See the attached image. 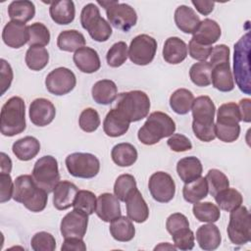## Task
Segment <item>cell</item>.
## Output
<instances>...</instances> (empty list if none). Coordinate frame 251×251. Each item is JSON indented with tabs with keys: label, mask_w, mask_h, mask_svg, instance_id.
Returning a JSON list of instances; mask_svg holds the SVG:
<instances>
[{
	"label": "cell",
	"mask_w": 251,
	"mask_h": 251,
	"mask_svg": "<svg viewBox=\"0 0 251 251\" xmlns=\"http://www.w3.org/2000/svg\"><path fill=\"white\" fill-rule=\"evenodd\" d=\"M212 49H213L212 46L199 44L192 39H190V41L188 43V47H187L189 56L192 59L198 60L200 62H205L210 57Z\"/></svg>",
	"instance_id": "cell-52"
},
{
	"label": "cell",
	"mask_w": 251,
	"mask_h": 251,
	"mask_svg": "<svg viewBox=\"0 0 251 251\" xmlns=\"http://www.w3.org/2000/svg\"><path fill=\"white\" fill-rule=\"evenodd\" d=\"M148 188L154 200L160 203L170 202L176 193L173 177L165 172H156L149 177Z\"/></svg>",
	"instance_id": "cell-14"
},
{
	"label": "cell",
	"mask_w": 251,
	"mask_h": 251,
	"mask_svg": "<svg viewBox=\"0 0 251 251\" xmlns=\"http://www.w3.org/2000/svg\"><path fill=\"white\" fill-rule=\"evenodd\" d=\"M28 115L34 126H45L53 122L56 116V109L50 100L36 98L29 105Z\"/></svg>",
	"instance_id": "cell-16"
},
{
	"label": "cell",
	"mask_w": 251,
	"mask_h": 251,
	"mask_svg": "<svg viewBox=\"0 0 251 251\" xmlns=\"http://www.w3.org/2000/svg\"><path fill=\"white\" fill-rule=\"evenodd\" d=\"M109 24L115 28L122 31H128L137 23V15L135 10L126 3L116 1L106 9Z\"/></svg>",
	"instance_id": "cell-13"
},
{
	"label": "cell",
	"mask_w": 251,
	"mask_h": 251,
	"mask_svg": "<svg viewBox=\"0 0 251 251\" xmlns=\"http://www.w3.org/2000/svg\"><path fill=\"white\" fill-rule=\"evenodd\" d=\"M113 162L119 167H129L133 165L138 157L136 148L127 142L116 144L111 151Z\"/></svg>",
	"instance_id": "cell-34"
},
{
	"label": "cell",
	"mask_w": 251,
	"mask_h": 251,
	"mask_svg": "<svg viewBox=\"0 0 251 251\" xmlns=\"http://www.w3.org/2000/svg\"><path fill=\"white\" fill-rule=\"evenodd\" d=\"M88 225V215L82 211L74 209L69 212L61 221L60 231L64 238L79 237L83 238Z\"/></svg>",
	"instance_id": "cell-15"
},
{
	"label": "cell",
	"mask_w": 251,
	"mask_h": 251,
	"mask_svg": "<svg viewBox=\"0 0 251 251\" xmlns=\"http://www.w3.org/2000/svg\"><path fill=\"white\" fill-rule=\"evenodd\" d=\"M136 180L133 176L124 174L117 177L114 184V194L122 201L126 202V198L136 189Z\"/></svg>",
	"instance_id": "cell-43"
},
{
	"label": "cell",
	"mask_w": 251,
	"mask_h": 251,
	"mask_svg": "<svg viewBox=\"0 0 251 251\" xmlns=\"http://www.w3.org/2000/svg\"><path fill=\"white\" fill-rule=\"evenodd\" d=\"M79 127L85 132H93L100 126V117L98 112L93 108L84 109L78 118Z\"/></svg>",
	"instance_id": "cell-48"
},
{
	"label": "cell",
	"mask_w": 251,
	"mask_h": 251,
	"mask_svg": "<svg viewBox=\"0 0 251 251\" xmlns=\"http://www.w3.org/2000/svg\"><path fill=\"white\" fill-rule=\"evenodd\" d=\"M13 199L22 203L27 210L38 213L45 209L48 193L35 183L32 176L22 175L14 181Z\"/></svg>",
	"instance_id": "cell-2"
},
{
	"label": "cell",
	"mask_w": 251,
	"mask_h": 251,
	"mask_svg": "<svg viewBox=\"0 0 251 251\" xmlns=\"http://www.w3.org/2000/svg\"><path fill=\"white\" fill-rule=\"evenodd\" d=\"M2 39L8 47L15 49L21 48L28 43V26L25 24L11 21L7 23L3 28Z\"/></svg>",
	"instance_id": "cell-17"
},
{
	"label": "cell",
	"mask_w": 251,
	"mask_h": 251,
	"mask_svg": "<svg viewBox=\"0 0 251 251\" xmlns=\"http://www.w3.org/2000/svg\"><path fill=\"white\" fill-rule=\"evenodd\" d=\"M240 121L238 106L234 102L225 103L218 109L216 124L223 126H236L239 125Z\"/></svg>",
	"instance_id": "cell-42"
},
{
	"label": "cell",
	"mask_w": 251,
	"mask_h": 251,
	"mask_svg": "<svg viewBox=\"0 0 251 251\" xmlns=\"http://www.w3.org/2000/svg\"><path fill=\"white\" fill-rule=\"evenodd\" d=\"M176 130V123L166 113L156 111L149 115L144 125L138 129L137 137L145 145H154L162 138L170 137Z\"/></svg>",
	"instance_id": "cell-3"
},
{
	"label": "cell",
	"mask_w": 251,
	"mask_h": 251,
	"mask_svg": "<svg viewBox=\"0 0 251 251\" xmlns=\"http://www.w3.org/2000/svg\"><path fill=\"white\" fill-rule=\"evenodd\" d=\"M128 57L127 45L124 41H118L114 43L107 52L106 61L112 68H119L126 63Z\"/></svg>",
	"instance_id": "cell-45"
},
{
	"label": "cell",
	"mask_w": 251,
	"mask_h": 251,
	"mask_svg": "<svg viewBox=\"0 0 251 251\" xmlns=\"http://www.w3.org/2000/svg\"><path fill=\"white\" fill-rule=\"evenodd\" d=\"M93 100L100 105H109L118 97V87L111 79L96 81L91 89Z\"/></svg>",
	"instance_id": "cell-28"
},
{
	"label": "cell",
	"mask_w": 251,
	"mask_h": 251,
	"mask_svg": "<svg viewBox=\"0 0 251 251\" xmlns=\"http://www.w3.org/2000/svg\"><path fill=\"white\" fill-rule=\"evenodd\" d=\"M192 5L196 8V10L204 16H208L213 12L215 7V2L213 1H201V0H192Z\"/></svg>",
	"instance_id": "cell-60"
},
{
	"label": "cell",
	"mask_w": 251,
	"mask_h": 251,
	"mask_svg": "<svg viewBox=\"0 0 251 251\" xmlns=\"http://www.w3.org/2000/svg\"><path fill=\"white\" fill-rule=\"evenodd\" d=\"M30 245L34 251H53L56 248V240L51 233L39 231L32 236Z\"/></svg>",
	"instance_id": "cell-49"
},
{
	"label": "cell",
	"mask_w": 251,
	"mask_h": 251,
	"mask_svg": "<svg viewBox=\"0 0 251 251\" xmlns=\"http://www.w3.org/2000/svg\"><path fill=\"white\" fill-rule=\"evenodd\" d=\"M76 84L75 74L68 68L60 67L51 71L45 78L47 90L54 95L62 96L71 92Z\"/></svg>",
	"instance_id": "cell-12"
},
{
	"label": "cell",
	"mask_w": 251,
	"mask_h": 251,
	"mask_svg": "<svg viewBox=\"0 0 251 251\" xmlns=\"http://www.w3.org/2000/svg\"><path fill=\"white\" fill-rule=\"evenodd\" d=\"M78 192L77 186L68 180L60 181L53 191V205L57 210L63 211L73 206Z\"/></svg>",
	"instance_id": "cell-21"
},
{
	"label": "cell",
	"mask_w": 251,
	"mask_h": 251,
	"mask_svg": "<svg viewBox=\"0 0 251 251\" xmlns=\"http://www.w3.org/2000/svg\"><path fill=\"white\" fill-rule=\"evenodd\" d=\"M31 176L40 188L44 189L47 193L53 192L60 182V174L56 158L51 155L39 158L33 166Z\"/></svg>",
	"instance_id": "cell-8"
},
{
	"label": "cell",
	"mask_w": 251,
	"mask_h": 251,
	"mask_svg": "<svg viewBox=\"0 0 251 251\" xmlns=\"http://www.w3.org/2000/svg\"><path fill=\"white\" fill-rule=\"evenodd\" d=\"M192 212L194 217L203 223H216L221 217L219 207L211 202L194 203Z\"/></svg>",
	"instance_id": "cell-40"
},
{
	"label": "cell",
	"mask_w": 251,
	"mask_h": 251,
	"mask_svg": "<svg viewBox=\"0 0 251 251\" xmlns=\"http://www.w3.org/2000/svg\"><path fill=\"white\" fill-rule=\"evenodd\" d=\"M75 67L82 73L92 74L101 67V61L96 50L84 46L76 50L73 56Z\"/></svg>",
	"instance_id": "cell-20"
},
{
	"label": "cell",
	"mask_w": 251,
	"mask_h": 251,
	"mask_svg": "<svg viewBox=\"0 0 251 251\" xmlns=\"http://www.w3.org/2000/svg\"><path fill=\"white\" fill-rule=\"evenodd\" d=\"M184 227H189V222L183 214L174 213L168 217L166 221V228L170 234Z\"/></svg>",
	"instance_id": "cell-54"
},
{
	"label": "cell",
	"mask_w": 251,
	"mask_h": 251,
	"mask_svg": "<svg viewBox=\"0 0 251 251\" xmlns=\"http://www.w3.org/2000/svg\"><path fill=\"white\" fill-rule=\"evenodd\" d=\"M166 250V249H169V250H176V246H174V245H170L168 242H166V243H160L158 246H156L155 248H154V250Z\"/></svg>",
	"instance_id": "cell-62"
},
{
	"label": "cell",
	"mask_w": 251,
	"mask_h": 251,
	"mask_svg": "<svg viewBox=\"0 0 251 251\" xmlns=\"http://www.w3.org/2000/svg\"><path fill=\"white\" fill-rule=\"evenodd\" d=\"M215 134L221 141L230 143L238 139L240 134V126H223L215 124Z\"/></svg>",
	"instance_id": "cell-51"
},
{
	"label": "cell",
	"mask_w": 251,
	"mask_h": 251,
	"mask_svg": "<svg viewBox=\"0 0 251 251\" xmlns=\"http://www.w3.org/2000/svg\"><path fill=\"white\" fill-rule=\"evenodd\" d=\"M211 83L221 92H229L233 90L234 81L229 62L212 67Z\"/></svg>",
	"instance_id": "cell-27"
},
{
	"label": "cell",
	"mask_w": 251,
	"mask_h": 251,
	"mask_svg": "<svg viewBox=\"0 0 251 251\" xmlns=\"http://www.w3.org/2000/svg\"><path fill=\"white\" fill-rule=\"evenodd\" d=\"M229 48L225 44H220L213 47L210 55V65L215 67L223 63L229 62Z\"/></svg>",
	"instance_id": "cell-56"
},
{
	"label": "cell",
	"mask_w": 251,
	"mask_h": 251,
	"mask_svg": "<svg viewBox=\"0 0 251 251\" xmlns=\"http://www.w3.org/2000/svg\"><path fill=\"white\" fill-rule=\"evenodd\" d=\"M129 122L116 109H111L103 122V130L110 137L124 135L129 128Z\"/></svg>",
	"instance_id": "cell-25"
},
{
	"label": "cell",
	"mask_w": 251,
	"mask_h": 251,
	"mask_svg": "<svg viewBox=\"0 0 251 251\" xmlns=\"http://www.w3.org/2000/svg\"><path fill=\"white\" fill-rule=\"evenodd\" d=\"M203 167L200 160L194 156L184 157L176 164V173L184 182H190L199 178L202 175Z\"/></svg>",
	"instance_id": "cell-29"
},
{
	"label": "cell",
	"mask_w": 251,
	"mask_h": 251,
	"mask_svg": "<svg viewBox=\"0 0 251 251\" xmlns=\"http://www.w3.org/2000/svg\"><path fill=\"white\" fill-rule=\"evenodd\" d=\"M156 51V39L148 34H139L129 44L128 58L135 65L146 66L154 60Z\"/></svg>",
	"instance_id": "cell-11"
},
{
	"label": "cell",
	"mask_w": 251,
	"mask_h": 251,
	"mask_svg": "<svg viewBox=\"0 0 251 251\" xmlns=\"http://www.w3.org/2000/svg\"><path fill=\"white\" fill-rule=\"evenodd\" d=\"M65 163L69 174L75 177L92 178L100 171V161L91 153H72L67 156Z\"/></svg>",
	"instance_id": "cell-10"
},
{
	"label": "cell",
	"mask_w": 251,
	"mask_h": 251,
	"mask_svg": "<svg viewBox=\"0 0 251 251\" xmlns=\"http://www.w3.org/2000/svg\"><path fill=\"white\" fill-rule=\"evenodd\" d=\"M35 15V6L29 0L13 1L8 6V16L11 21L25 24L33 19Z\"/></svg>",
	"instance_id": "cell-33"
},
{
	"label": "cell",
	"mask_w": 251,
	"mask_h": 251,
	"mask_svg": "<svg viewBox=\"0 0 251 251\" xmlns=\"http://www.w3.org/2000/svg\"><path fill=\"white\" fill-rule=\"evenodd\" d=\"M12 151L21 161L33 159L40 151V143L33 136H25L13 143Z\"/></svg>",
	"instance_id": "cell-32"
},
{
	"label": "cell",
	"mask_w": 251,
	"mask_h": 251,
	"mask_svg": "<svg viewBox=\"0 0 251 251\" xmlns=\"http://www.w3.org/2000/svg\"><path fill=\"white\" fill-rule=\"evenodd\" d=\"M222 34L219 24L211 19H204L200 22L195 31L192 33V40L202 45H210L216 43Z\"/></svg>",
	"instance_id": "cell-19"
},
{
	"label": "cell",
	"mask_w": 251,
	"mask_h": 251,
	"mask_svg": "<svg viewBox=\"0 0 251 251\" xmlns=\"http://www.w3.org/2000/svg\"><path fill=\"white\" fill-rule=\"evenodd\" d=\"M14 182L10 174L0 173V202L5 203L13 198Z\"/></svg>",
	"instance_id": "cell-55"
},
{
	"label": "cell",
	"mask_w": 251,
	"mask_h": 251,
	"mask_svg": "<svg viewBox=\"0 0 251 251\" xmlns=\"http://www.w3.org/2000/svg\"><path fill=\"white\" fill-rule=\"evenodd\" d=\"M29 46H46L50 42V32L42 23H34L28 25Z\"/></svg>",
	"instance_id": "cell-46"
},
{
	"label": "cell",
	"mask_w": 251,
	"mask_h": 251,
	"mask_svg": "<svg viewBox=\"0 0 251 251\" xmlns=\"http://www.w3.org/2000/svg\"><path fill=\"white\" fill-rule=\"evenodd\" d=\"M49 14L57 25H69L75 20V8L71 0L55 1L50 4Z\"/></svg>",
	"instance_id": "cell-30"
},
{
	"label": "cell",
	"mask_w": 251,
	"mask_h": 251,
	"mask_svg": "<svg viewBox=\"0 0 251 251\" xmlns=\"http://www.w3.org/2000/svg\"><path fill=\"white\" fill-rule=\"evenodd\" d=\"M250 32L247 31L234 44L233 75L235 82L244 94H251L250 82Z\"/></svg>",
	"instance_id": "cell-5"
},
{
	"label": "cell",
	"mask_w": 251,
	"mask_h": 251,
	"mask_svg": "<svg viewBox=\"0 0 251 251\" xmlns=\"http://www.w3.org/2000/svg\"><path fill=\"white\" fill-rule=\"evenodd\" d=\"M194 101L193 93L186 88H178L170 97V107L178 115H186L192 107Z\"/></svg>",
	"instance_id": "cell-37"
},
{
	"label": "cell",
	"mask_w": 251,
	"mask_h": 251,
	"mask_svg": "<svg viewBox=\"0 0 251 251\" xmlns=\"http://www.w3.org/2000/svg\"><path fill=\"white\" fill-rule=\"evenodd\" d=\"M109 230L112 237L120 242L130 241L135 235V227L131 220L122 215L111 222Z\"/></svg>",
	"instance_id": "cell-31"
},
{
	"label": "cell",
	"mask_w": 251,
	"mask_h": 251,
	"mask_svg": "<svg viewBox=\"0 0 251 251\" xmlns=\"http://www.w3.org/2000/svg\"><path fill=\"white\" fill-rule=\"evenodd\" d=\"M208 193L209 188L206 177L202 176L193 181L185 183L182 188V195L184 200L191 204L201 201L202 199L207 197Z\"/></svg>",
	"instance_id": "cell-36"
},
{
	"label": "cell",
	"mask_w": 251,
	"mask_h": 251,
	"mask_svg": "<svg viewBox=\"0 0 251 251\" xmlns=\"http://www.w3.org/2000/svg\"><path fill=\"white\" fill-rule=\"evenodd\" d=\"M25 61L31 71H41L49 62V53L43 46H29L26 50Z\"/></svg>",
	"instance_id": "cell-39"
},
{
	"label": "cell",
	"mask_w": 251,
	"mask_h": 251,
	"mask_svg": "<svg viewBox=\"0 0 251 251\" xmlns=\"http://www.w3.org/2000/svg\"><path fill=\"white\" fill-rule=\"evenodd\" d=\"M80 24L88 31L90 37L97 42H105L112 35L110 24L101 17L99 8L93 3H88L82 8Z\"/></svg>",
	"instance_id": "cell-7"
},
{
	"label": "cell",
	"mask_w": 251,
	"mask_h": 251,
	"mask_svg": "<svg viewBox=\"0 0 251 251\" xmlns=\"http://www.w3.org/2000/svg\"><path fill=\"white\" fill-rule=\"evenodd\" d=\"M215 201L217 202L218 206L226 212H230L237 207H239L242 202L243 198L241 193L236 190L235 188H226L219 193H217L215 196Z\"/></svg>",
	"instance_id": "cell-38"
},
{
	"label": "cell",
	"mask_w": 251,
	"mask_h": 251,
	"mask_svg": "<svg viewBox=\"0 0 251 251\" xmlns=\"http://www.w3.org/2000/svg\"><path fill=\"white\" fill-rule=\"evenodd\" d=\"M172 235L173 241L176 249L191 250L194 247V233L189 227H184L176 230Z\"/></svg>",
	"instance_id": "cell-50"
},
{
	"label": "cell",
	"mask_w": 251,
	"mask_h": 251,
	"mask_svg": "<svg viewBox=\"0 0 251 251\" xmlns=\"http://www.w3.org/2000/svg\"><path fill=\"white\" fill-rule=\"evenodd\" d=\"M238 110L240 114V120L245 123H250L251 121V100L249 98H244L239 101Z\"/></svg>",
	"instance_id": "cell-59"
},
{
	"label": "cell",
	"mask_w": 251,
	"mask_h": 251,
	"mask_svg": "<svg viewBox=\"0 0 251 251\" xmlns=\"http://www.w3.org/2000/svg\"><path fill=\"white\" fill-rule=\"evenodd\" d=\"M127 217L138 224L146 222L149 217V208L141 192L136 188L126 200Z\"/></svg>",
	"instance_id": "cell-22"
},
{
	"label": "cell",
	"mask_w": 251,
	"mask_h": 251,
	"mask_svg": "<svg viewBox=\"0 0 251 251\" xmlns=\"http://www.w3.org/2000/svg\"><path fill=\"white\" fill-rule=\"evenodd\" d=\"M211 74L212 66L206 61L193 64L189 70L191 81L200 87L209 86L211 84Z\"/></svg>",
	"instance_id": "cell-41"
},
{
	"label": "cell",
	"mask_w": 251,
	"mask_h": 251,
	"mask_svg": "<svg viewBox=\"0 0 251 251\" xmlns=\"http://www.w3.org/2000/svg\"><path fill=\"white\" fill-rule=\"evenodd\" d=\"M85 45V38L76 29L63 30L57 37V46L66 52H75Z\"/></svg>",
	"instance_id": "cell-35"
},
{
	"label": "cell",
	"mask_w": 251,
	"mask_h": 251,
	"mask_svg": "<svg viewBox=\"0 0 251 251\" xmlns=\"http://www.w3.org/2000/svg\"><path fill=\"white\" fill-rule=\"evenodd\" d=\"M192 130L194 135L203 142L216 138L214 118L216 106L209 96L202 95L194 99L192 107Z\"/></svg>",
	"instance_id": "cell-1"
},
{
	"label": "cell",
	"mask_w": 251,
	"mask_h": 251,
	"mask_svg": "<svg viewBox=\"0 0 251 251\" xmlns=\"http://www.w3.org/2000/svg\"><path fill=\"white\" fill-rule=\"evenodd\" d=\"M96 195L89 190H78L74 201V209L84 212L85 214L92 215L96 208Z\"/></svg>",
	"instance_id": "cell-47"
},
{
	"label": "cell",
	"mask_w": 251,
	"mask_h": 251,
	"mask_svg": "<svg viewBox=\"0 0 251 251\" xmlns=\"http://www.w3.org/2000/svg\"><path fill=\"white\" fill-rule=\"evenodd\" d=\"M227 235L234 245H243L251 239V218L245 206H239L229 212Z\"/></svg>",
	"instance_id": "cell-9"
},
{
	"label": "cell",
	"mask_w": 251,
	"mask_h": 251,
	"mask_svg": "<svg viewBox=\"0 0 251 251\" xmlns=\"http://www.w3.org/2000/svg\"><path fill=\"white\" fill-rule=\"evenodd\" d=\"M174 19L177 28L187 34L193 33L201 22L195 11L186 5H180L176 9Z\"/></svg>",
	"instance_id": "cell-26"
},
{
	"label": "cell",
	"mask_w": 251,
	"mask_h": 251,
	"mask_svg": "<svg viewBox=\"0 0 251 251\" xmlns=\"http://www.w3.org/2000/svg\"><path fill=\"white\" fill-rule=\"evenodd\" d=\"M0 121V130L3 135L12 137L22 133L26 126L24 99L19 96L9 98L2 106Z\"/></svg>",
	"instance_id": "cell-4"
},
{
	"label": "cell",
	"mask_w": 251,
	"mask_h": 251,
	"mask_svg": "<svg viewBox=\"0 0 251 251\" xmlns=\"http://www.w3.org/2000/svg\"><path fill=\"white\" fill-rule=\"evenodd\" d=\"M0 168H1V173H6V174H10L11 170H12V160L10 159V157L4 153L1 152L0 153Z\"/></svg>",
	"instance_id": "cell-61"
},
{
	"label": "cell",
	"mask_w": 251,
	"mask_h": 251,
	"mask_svg": "<svg viewBox=\"0 0 251 251\" xmlns=\"http://www.w3.org/2000/svg\"><path fill=\"white\" fill-rule=\"evenodd\" d=\"M1 95H3L11 86L13 80V70L10 64L5 60L1 59Z\"/></svg>",
	"instance_id": "cell-57"
},
{
	"label": "cell",
	"mask_w": 251,
	"mask_h": 251,
	"mask_svg": "<svg viewBox=\"0 0 251 251\" xmlns=\"http://www.w3.org/2000/svg\"><path fill=\"white\" fill-rule=\"evenodd\" d=\"M116 109L129 122H138L146 118L150 110V99L141 90L123 92L118 96Z\"/></svg>",
	"instance_id": "cell-6"
},
{
	"label": "cell",
	"mask_w": 251,
	"mask_h": 251,
	"mask_svg": "<svg viewBox=\"0 0 251 251\" xmlns=\"http://www.w3.org/2000/svg\"><path fill=\"white\" fill-rule=\"evenodd\" d=\"M95 213L103 222H112L122 215L119 199L112 193L100 194L97 198Z\"/></svg>",
	"instance_id": "cell-18"
},
{
	"label": "cell",
	"mask_w": 251,
	"mask_h": 251,
	"mask_svg": "<svg viewBox=\"0 0 251 251\" xmlns=\"http://www.w3.org/2000/svg\"><path fill=\"white\" fill-rule=\"evenodd\" d=\"M61 250L63 251H85L86 245L82 238L79 237H66L62 246Z\"/></svg>",
	"instance_id": "cell-58"
},
{
	"label": "cell",
	"mask_w": 251,
	"mask_h": 251,
	"mask_svg": "<svg viewBox=\"0 0 251 251\" xmlns=\"http://www.w3.org/2000/svg\"><path fill=\"white\" fill-rule=\"evenodd\" d=\"M167 144L171 148V150L175 152H184L192 149L191 141L188 139V137L180 133L172 134L169 137Z\"/></svg>",
	"instance_id": "cell-53"
},
{
	"label": "cell",
	"mask_w": 251,
	"mask_h": 251,
	"mask_svg": "<svg viewBox=\"0 0 251 251\" xmlns=\"http://www.w3.org/2000/svg\"><path fill=\"white\" fill-rule=\"evenodd\" d=\"M196 240L199 247L206 251L217 249L222 241V235L219 227L213 223H208L198 227L196 231Z\"/></svg>",
	"instance_id": "cell-24"
},
{
	"label": "cell",
	"mask_w": 251,
	"mask_h": 251,
	"mask_svg": "<svg viewBox=\"0 0 251 251\" xmlns=\"http://www.w3.org/2000/svg\"><path fill=\"white\" fill-rule=\"evenodd\" d=\"M206 180L208 183L209 193L214 197L220 191L229 187V180L227 176L217 169H211L206 175Z\"/></svg>",
	"instance_id": "cell-44"
},
{
	"label": "cell",
	"mask_w": 251,
	"mask_h": 251,
	"mask_svg": "<svg viewBox=\"0 0 251 251\" xmlns=\"http://www.w3.org/2000/svg\"><path fill=\"white\" fill-rule=\"evenodd\" d=\"M187 45L186 43L176 36H172L166 39L163 47L164 60L172 65L181 63L187 57Z\"/></svg>",
	"instance_id": "cell-23"
}]
</instances>
